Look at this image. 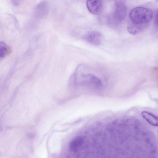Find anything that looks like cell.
<instances>
[{"label":"cell","mask_w":158,"mask_h":158,"mask_svg":"<svg viewBox=\"0 0 158 158\" xmlns=\"http://www.w3.org/2000/svg\"><path fill=\"white\" fill-rule=\"evenodd\" d=\"M143 117L150 124L157 127L158 125L157 117L147 111H143L141 113Z\"/></svg>","instance_id":"cell-7"},{"label":"cell","mask_w":158,"mask_h":158,"mask_svg":"<svg viewBox=\"0 0 158 158\" xmlns=\"http://www.w3.org/2000/svg\"><path fill=\"white\" fill-rule=\"evenodd\" d=\"M73 81L75 84L85 85H93L96 87L102 85V81L98 77L91 74H81L75 75Z\"/></svg>","instance_id":"cell-2"},{"label":"cell","mask_w":158,"mask_h":158,"mask_svg":"<svg viewBox=\"0 0 158 158\" xmlns=\"http://www.w3.org/2000/svg\"><path fill=\"white\" fill-rule=\"evenodd\" d=\"M84 142L83 139L81 137H78L74 139L70 142L69 145L70 149L74 152L77 151Z\"/></svg>","instance_id":"cell-8"},{"label":"cell","mask_w":158,"mask_h":158,"mask_svg":"<svg viewBox=\"0 0 158 158\" xmlns=\"http://www.w3.org/2000/svg\"><path fill=\"white\" fill-rule=\"evenodd\" d=\"M86 5L89 11L94 15L99 14L102 10V5L100 0H87Z\"/></svg>","instance_id":"cell-5"},{"label":"cell","mask_w":158,"mask_h":158,"mask_svg":"<svg viewBox=\"0 0 158 158\" xmlns=\"http://www.w3.org/2000/svg\"></svg>","instance_id":"cell-10"},{"label":"cell","mask_w":158,"mask_h":158,"mask_svg":"<svg viewBox=\"0 0 158 158\" xmlns=\"http://www.w3.org/2000/svg\"><path fill=\"white\" fill-rule=\"evenodd\" d=\"M9 48L4 42H0V58L5 57L8 53Z\"/></svg>","instance_id":"cell-9"},{"label":"cell","mask_w":158,"mask_h":158,"mask_svg":"<svg viewBox=\"0 0 158 158\" xmlns=\"http://www.w3.org/2000/svg\"><path fill=\"white\" fill-rule=\"evenodd\" d=\"M127 9L125 4L121 1L115 2L113 18L115 22L118 23L123 21L125 18Z\"/></svg>","instance_id":"cell-3"},{"label":"cell","mask_w":158,"mask_h":158,"mask_svg":"<svg viewBox=\"0 0 158 158\" xmlns=\"http://www.w3.org/2000/svg\"><path fill=\"white\" fill-rule=\"evenodd\" d=\"M103 36L100 33L95 31H90L86 34L84 39L88 42L94 45H99L102 42Z\"/></svg>","instance_id":"cell-4"},{"label":"cell","mask_w":158,"mask_h":158,"mask_svg":"<svg viewBox=\"0 0 158 158\" xmlns=\"http://www.w3.org/2000/svg\"><path fill=\"white\" fill-rule=\"evenodd\" d=\"M144 27L145 25L137 24L131 21L128 24L127 29L130 34L135 35L140 33Z\"/></svg>","instance_id":"cell-6"},{"label":"cell","mask_w":158,"mask_h":158,"mask_svg":"<svg viewBox=\"0 0 158 158\" xmlns=\"http://www.w3.org/2000/svg\"><path fill=\"white\" fill-rule=\"evenodd\" d=\"M129 16L132 22L138 24L145 25L152 19L153 12L148 8L137 7L130 11Z\"/></svg>","instance_id":"cell-1"}]
</instances>
